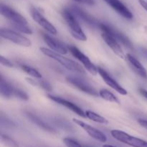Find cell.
Listing matches in <instances>:
<instances>
[{
    "label": "cell",
    "instance_id": "15",
    "mask_svg": "<svg viewBox=\"0 0 147 147\" xmlns=\"http://www.w3.org/2000/svg\"><path fill=\"white\" fill-rule=\"evenodd\" d=\"M103 1L109 4L113 9H114L118 14L121 15L124 18L127 20H131L133 18V14L120 0H103Z\"/></svg>",
    "mask_w": 147,
    "mask_h": 147
},
{
    "label": "cell",
    "instance_id": "25",
    "mask_svg": "<svg viewBox=\"0 0 147 147\" xmlns=\"http://www.w3.org/2000/svg\"><path fill=\"white\" fill-rule=\"evenodd\" d=\"M13 26H14V27L16 30L21 32L25 33V34H32V30L27 25H24V24H13Z\"/></svg>",
    "mask_w": 147,
    "mask_h": 147
},
{
    "label": "cell",
    "instance_id": "28",
    "mask_svg": "<svg viewBox=\"0 0 147 147\" xmlns=\"http://www.w3.org/2000/svg\"><path fill=\"white\" fill-rule=\"evenodd\" d=\"M0 63L2 65L6 66V67H12L13 66V63H11L10 60H9L8 59L4 57V56H1L0 57Z\"/></svg>",
    "mask_w": 147,
    "mask_h": 147
},
{
    "label": "cell",
    "instance_id": "22",
    "mask_svg": "<svg viewBox=\"0 0 147 147\" xmlns=\"http://www.w3.org/2000/svg\"><path fill=\"white\" fill-rule=\"evenodd\" d=\"M85 113H86V118L90 119L93 121L96 122V123H101V124H108L109 123V121L106 118L100 116V115L95 113V112L91 111H86Z\"/></svg>",
    "mask_w": 147,
    "mask_h": 147
},
{
    "label": "cell",
    "instance_id": "10",
    "mask_svg": "<svg viewBox=\"0 0 147 147\" xmlns=\"http://www.w3.org/2000/svg\"><path fill=\"white\" fill-rule=\"evenodd\" d=\"M30 14H31L32 18L33 19V20H34L37 24L43 27L46 31L50 32V34H54V35L57 34V30L54 27V25L52 24V23H50L47 19L45 18L42 14L35 7H32L30 8Z\"/></svg>",
    "mask_w": 147,
    "mask_h": 147
},
{
    "label": "cell",
    "instance_id": "33",
    "mask_svg": "<svg viewBox=\"0 0 147 147\" xmlns=\"http://www.w3.org/2000/svg\"><path fill=\"white\" fill-rule=\"evenodd\" d=\"M103 147H116L114 146H112V145H109V144H105L103 145Z\"/></svg>",
    "mask_w": 147,
    "mask_h": 147
},
{
    "label": "cell",
    "instance_id": "4",
    "mask_svg": "<svg viewBox=\"0 0 147 147\" xmlns=\"http://www.w3.org/2000/svg\"><path fill=\"white\" fill-rule=\"evenodd\" d=\"M0 35L3 38L9 40L19 45L24 47H30L32 45V42L28 38L9 29L1 28L0 30Z\"/></svg>",
    "mask_w": 147,
    "mask_h": 147
},
{
    "label": "cell",
    "instance_id": "29",
    "mask_svg": "<svg viewBox=\"0 0 147 147\" xmlns=\"http://www.w3.org/2000/svg\"><path fill=\"white\" fill-rule=\"evenodd\" d=\"M138 122H139V123L142 126V127H144V129H147V120L140 119L138 120Z\"/></svg>",
    "mask_w": 147,
    "mask_h": 147
},
{
    "label": "cell",
    "instance_id": "27",
    "mask_svg": "<svg viewBox=\"0 0 147 147\" xmlns=\"http://www.w3.org/2000/svg\"><path fill=\"white\" fill-rule=\"evenodd\" d=\"M14 96L19 98L22 99V100H27L29 98L25 92L18 88H15V90H14Z\"/></svg>",
    "mask_w": 147,
    "mask_h": 147
},
{
    "label": "cell",
    "instance_id": "18",
    "mask_svg": "<svg viewBox=\"0 0 147 147\" xmlns=\"http://www.w3.org/2000/svg\"><path fill=\"white\" fill-rule=\"evenodd\" d=\"M14 90L15 88L12 87L7 80L3 78L2 76H1L0 78V93L2 97L6 98H9L11 96H14Z\"/></svg>",
    "mask_w": 147,
    "mask_h": 147
},
{
    "label": "cell",
    "instance_id": "19",
    "mask_svg": "<svg viewBox=\"0 0 147 147\" xmlns=\"http://www.w3.org/2000/svg\"><path fill=\"white\" fill-rule=\"evenodd\" d=\"M26 116H27V119L30 121L32 122L33 123L37 125L38 127H40V129H43V130L46 131H48L50 133H56L55 130L53 128H52L51 126H49L48 124L45 123L44 121L41 120L39 117H37L35 115L32 114L31 113H26Z\"/></svg>",
    "mask_w": 147,
    "mask_h": 147
},
{
    "label": "cell",
    "instance_id": "21",
    "mask_svg": "<svg viewBox=\"0 0 147 147\" xmlns=\"http://www.w3.org/2000/svg\"><path fill=\"white\" fill-rule=\"evenodd\" d=\"M99 96L104 100H107V101L111 102V103H116L118 104H120V101L119 99L117 98L114 94L109 91L107 89H100L98 92Z\"/></svg>",
    "mask_w": 147,
    "mask_h": 147
},
{
    "label": "cell",
    "instance_id": "24",
    "mask_svg": "<svg viewBox=\"0 0 147 147\" xmlns=\"http://www.w3.org/2000/svg\"><path fill=\"white\" fill-rule=\"evenodd\" d=\"M1 141L3 144L7 147H19L18 144L14 139L9 137L8 136H6V135H1Z\"/></svg>",
    "mask_w": 147,
    "mask_h": 147
},
{
    "label": "cell",
    "instance_id": "34",
    "mask_svg": "<svg viewBox=\"0 0 147 147\" xmlns=\"http://www.w3.org/2000/svg\"><path fill=\"white\" fill-rule=\"evenodd\" d=\"M73 1H77V2H80V3L82 2V0H73Z\"/></svg>",
    "mask_w": 147,
    "mask_h": 147
},
{
    "label": "cell",
    "instance_id": "8",
    "mask_svg": "<svg viewBox=\"0 0 147 147\" xmlns=\"http://www.w3.org/2000/svg\"><path fill=\"white\" fill-rule=\"evenodd\" d=\"M66 80L70 85L77 88L78 90H81L84 93L93 96H98V95H99L97 90L91 85L89 84L88 82L83 80V79L77 77H73V76H67L66 78Z\"/></svg>",
    "mask_w": 147,
    "mask_h": 147
},
{
    "label": "cell",
    "instance_id": "13",
    "mask_svg": "<svg viewBox=\"0 0 147 147\" xmlns=\"http://www.w3.org/2000/svg\"><path fill=\"white\" fill-rule=\"evenodd\" d=\"M47 97L52 100L53 101L55 102V103H58V104L62 105V106H65V108H67V109L70 110L71 111L74 112L75 113H76L77 115L80 116V117L83 118H86V113L80 109V107H78V106H76V104H74L72 102L68 101V100H65L64 98H62L58 97V96H55L53 95H47Z\"/></svg>",
    "mask_w": 147,
    "mask_h": 147
},
{
    "label": "cell",
    "instance_id": "23",
    "mask_svg": "<svg viewBox=\"0 0 147 147\" xmlns=\"http://www.w3.org/2000/svg\"><path fill=\"white\" fill-rule=\"evenodd\" d=\"M20 67H21L22 70L23 71L25 72L26 73L30 75V76H32V77L34 78H42V75L40 74V72L37 71L36 69L33 68V67H30V66L26 65H20Z\"/></svg>",
    "mask_w": 147,
    "mask_h": 147
},
{
    "label": "cell",
    "instance_id": "16",
    "mask_svg": "<svg viewBox=\"0 0 147 147\" xmlns=\"http://www.w3.org/2000/svg\"><path fill=\"white\" fill-rule=\"evenodd\" d=\"M42 37L44 39L45 42L48 45V47L53 51L61 55H65L67 53V49L65 46H63L59 41L52 38L50 36H49L47 34H45V33H43Z\"/></svg>",
    "mask_w": 147,
    "mask_h": 147
},
{
    "label": "cell",
    "instance_id": "26",
    "mask_svg": "<svg viewBox=\"0 0 147 147\" xmlns=\"http://www.w3.org/2000/svg\"><path fill=\"white\" fill-rule=\"evenodd\" d=\"M63 142L67 147H83L78 142L70 138H65L63 139Z\"/></svg>",
    "mask_w": 147,
    "mask_h": 147
},
{
    "label": "cell",
    "instance_id": "14",
    "mask_svg": "<svg viewBox=\"0 0 147 147\" xmlns=\"http://www.w3.org/2000/svg\"><path fill=\"white\" fill-rule=\"evenodd\" d=\"M70 10L75 17L76 16L78 18H79L81 21H83L85 24H88V25L92 27H99V25H100V24H98V22L93 17H91L90 14H88L86 11H83V9L79 8L78 7L73 6L71 9Z\"/></svg>",
    "mask_w": 147,
    "mask_h": 147
},
{
    "label": "cell",
    "instance_id": "30",
    "mask_svg": "<svg viewBox=\"0 0 147 147\" xmlns=\"http://www.w3.org/2000/svg\"><path fill=\"white\" fill-rule=\"evenodd\" d=\"M139 93H140V94L142 95L143 97H144L145 98L147 99V90H146L142 88H140L139 89Z\"/></svg>",
    "mask_w": 147,
    "mask_h": 147
},
{
    "label": "cell",
    "instance_id": "7",
    "mask_svg": "<svg viewBox=\"0 0 147 147\" xmlns=\"http://www.w3.org/2000/svg\"><path fill=\"white\" fill-rule=\"evenodd\" d=\"M1 15L4 16L9 21L11 22L12 24H24L27 25V21L22 15L16 11L11 7L5 5V4H1L0 7Z\"/></svg>",
    "mask_w": 147,
    "mask_h": 147
},
{
    "label": "cell",
    "instance_id": "2",
    "mask_svg": "<svg viewBox=\"0 0 147 147\" xmlns=\"http://www.w3.org/2000/svg\"><path fill=\"white\" fill-rule=\"evenodd\" d=\"M63 17L64 20H65L70 32L71 33V35L74 38L77 39L78 40L80 41H86L87 37L83 32V30L80 27L78 22L76 20V17L73 15V13L70 11V9H64L63 11Z\"/></svg>",
    "mask_w": 147,
    "mask_h": 147
},
{
    "label": "cell",
    "instance_id": "6",
    "mask_svg": "<svg viewBox=\"0 0 147 147\" xmlns=\"http://www.w3.org/2000/svg\"><path fill=\"white\" fill-rule=\"evenodd\" d=\"M99 28H100L103 32H108L110 34H111L119 42L121 43V44L123 45V46H125L126 48L130 49V50H134L133 45H132L130 40H129L125 34H123V33L120 32L119 30H116L114 27H111L109 24L101 23V24H100V25H99Z\"/></svg>",
    "mask_w": 147,
    "mask_h": 147
},
{
    "label": "cell",
    "instance_id": "1",
    "mask_svg": "<svg viewBox=\"0 0 147 147\" xmlns=\"http://www.w3.org/2000/svg\"><path fill=\"white\" fill-rule=\"evenodd\" d=\"M40 50L45 55L57 61V63L62 65L63 67H65L67 70L74 72V73L76 72V73H80V74H84L86 73L85 70L80 65H79L78 63L73 61V60H70V59L64 57L61 54L55 53L52 50L45 48V47H40Z\"/></svg>",
    "mask_w": 147,
    "mask_h": 147
},
{
    "label": "cell",
    "instance_id": "20",
    "mask_svg": "<svg viewBox=\"0 0 147 147\" xmlns=\"http://www.w3.org/2000/svg\"><path fill=\"white\" fill-rule=\"evenodd\" d=\"M26 81L30 84L32 85L33 86H37V87L41 88L47 91L52 90V86L50 83L47 80H40L37 78H26Z\"/></svg>",
    "mask_w": 147,
    "mask_h": 147
},
{
    "label": "cell",
    "instance_id": "11",
    "mask_svg": "<svg viewBox=\"0 0 147 147\" xmlns=\"http://www.w3.org/2000/svg\"><path fill=\"white\" fill-rule=\"evenodd\" d=\"M98 73H99L101 78H103V81L106 83L109 86H110L111 88H113V90H116V92L119 93L121 95H123V96H126L128 94L126 90H125L123 88H122L107 72L105 70H103L101 67H98Z\"/></svg>",
    "mask_w": 147,
    "mask_h": 147
},
{
    "label": "cell",
    "instance_id": "31",
    "mask_svg": "<svg viewBox=\"0 0 147 147\" xmlns=\"http://www.w3.org/2000/svg\"><path fill=\"white\" fill-rule=\"evenodd\" d=\"M139 2V4H141V6H142V7H143L144 9L145 10L147 11V2L145 0H138Z\"/></svg>",
    "mask_w": 147,
    "mask_h": 147
},
{
    "label": "cell",
    "instance_id": "17",
    "mask_svg": "<svg viewBox=\"0 0 147 147\" xmlns=\"http://www.w3.org/2000/svg\"><path fill=\"white\" fill-rule=\"evenodd\" d=\"M126 59L129 61V64L131 65L133 68L134 71L144 79H147V71L145 67L142 65V63L139 61L136 58H135L133 55L128 53L126 55Z\"/></svg>",
    "mask_w": 147,
    "mask_h": 147
},
{
    "label": "cell",
    "instance_id": "12",
    "mask_svg": "<svg viewBox=\"0 0 147 147\" xmlns=\"http://www.w3.org/2000/svg\"><path fill=\"white\" fill-rule=\"evenodd\" d=\"M101 37L103 40H104L105 42L108 45L109 47L112 50V51L119 56V57L122 59L125 58V55L123 53V50H122L121 47L119 45V42L109 33L106 32H103L101 34Z\"/></svg>",
    "mask_w": 147,
    "mask_h": 147
},
{
    "label": "cell",
    "instance_id": "3",
    "mask_svg": "<svg viewBox=\"0 0 147 147\" xmlns=\"http://www.w3.org/2000/svg\"><path fill=\"white\" fill-rule=\"evenodd\" d=\"M112 136L121 143L132 147H147V142L139 138L131 136L121 130L114 129L111 131Z\"/></svg>",
    "mask_w": 147,
    "mask_h": 147
},
{
    "label": "cell",
    "instance_id": "5",
    "mask_svg": "<svg viewBox=\"0 0 147 147\" xmlns=\"http://www.w3.org/2000/svg\"><path fill=\"white\" fill-rule=\"evenodd\" d=\"M67 49H68L69 51L71 53V54L83 65L85 68H86L90 74L94 75V76L97 74L98 67H96V66L92 63V62L90 61V59H89L87 56L85 55L81 51H80L77 47H75V46H69V47H67Z\"/></svg>",
    "mask_w": 147,
    "mask_h": 147
},
{
    "label": "cell",
    "instance_id": "9",
    "mask_svg": "<svg viewBox=\"0 0 147 147\" xmlns=\"http://www.w3.org/2000/svg\"><path fill=\"white\" fill-rule=\"evenodd\" d=\"M73 121L75 123L79 126L80 127H81L90 137H92L93 139H96V141H98V142H102V143H105L107 141V137H106V135L103 133H102L100 131L98 130L96 128L93 127V126H90L88 123H85V122L79 120L77 119H73Z\"/></svg>",
    "mask_w": 147,
    "mask_h": 147
},
{
    "label": "cell",
    "instance_id": "35",
    "mask_svg": "<svg viewBox=\"0 0 147 147\" xmlns=\"http://www.w3.org/2000/svg\"><path fill=\"white\" fill-rule=\"evenodd\" d=\"M83 147H91V146H83Z\"/></svg>",
    "mask_w": 147,
    "mask_h": 147
},
{
    "label": "cell",
    "instance_id": "32",
    "mask_svg": "<svg viewBox=\"0 0 147 147\" xmlns=\"http://www.w3.org/2000/svg\"><path fill=\"white\" fill-rule=\"evenodd\" d=\"M81 3H84V4H89V5H93L95 4L93 0H82Z\"/></svg>",
    "mask_w": 147,
    "mask_h": 147
}]
</instances>
